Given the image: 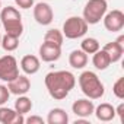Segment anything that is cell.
<instances>
[{
	"label": "cell",
	"mask_w": 124,
	"mask_h": 124,
	"mask_svg": "<svg viewBox=\"0 0 124 124\" xmlns=\"http://www.w3.org/2000/svg\"><path fill=\"white\" fill-rule=\"evenodd\" d=\"M25 123H28V124H44V120L38 115H31V117L25 118Z\"/></svg>",
	"instance_id": "26"
},
{
	"label": "cell",
	"mask_w": 124,
	"mask_h": 124,
	"mask_svg": "<svg viewBox=\"0 0 124 124\" xmlns=\"http://www.w3.org/2000/svg\"><path fill=\"white\" fill-rule=\"evenodd\" d=\"M0 10H2V0H0Z\"/></svg>",
	"instance_id": "28"
},
{
	"label": "cell",
	"mask_w": 124,
	"mask_h": 124,
	"mask_svg": "<svg viewBox=\"0 0 124 124\" xmlns=\"http://www.w3.org/2000/svg\"><path fill=\"white\" fill-rule=\"evenodd\" d=\"M0 47H2L5 51H8V53H12V51H15V50L19 47V38L6 34L5 37H2V42H0Z\"/></svg>",
	"instance_id": "20"
},
{
	"label": "cell",
	"mask_w": 124,
	"mask_h": 124,
	"mask_svg": "<svg viewBox=\"0 0 124 124\" xmlns=\"http://www.w3.org/2000/svg\"><path fill=\"white\" fill-rule=\"evenodd\" d=\"M31 109H32V101H31V98H28L25 95H19V98L15 101V111L19 112V114H22V115H25Z\"/></svg>",
	"instance_id": "19"
},
{
	"label": "cell",
	"mask_w": 124,
	"mask_h": 124,
	"mask_svg": "<svg viewBox=\"0 0 124 124\" xmlns=\"http://www.w3.org/2000/svg\"><path fill=\"white\" fill-rule=\"evenodd\" d=\"M102 50L108 54L111 63H117V61H120L121 57H123V53H124V35H120L115 41L105 44Z\"/></svg>",
	"instance_id": "9"
},
{
	"label": "cell",
	"mask_w": 124,
	"mask_h": 124,
	"mask_svg": "<svg viewBox=\"0 0 124 124\" xmlns=\"http://www.w3.org/2000/svg\"><path fill=\"white\" fill-rule=\"evenodd\" d=\"M0 42H2V35H0Z\"/></svg>",
	"instance_id": "29"
},
{
	"label": "cell",
	"mask_w": 124,
	"mask_h": 124,
	"mask_svg": "<svg viewBox=\"0 0 124 124\" xmlns=\"http://www.w3.org/2000/svg\"><path fill=\"white\" fill-rule=\"evenodd\" d=\"M93 114L96 115V118L99 121H104V123H108V121H112L115 118V108L108 104V102H104V104H99L95 109H93Z\"/></svg>",
	"instance_id": "15"
},
{
	"label": "cell",
	"mask_w": 124,
	"mask_h": 124,
	"mask_svg": "<svg viewBox=\"0 0 124 124\" xmlns=\"http://www.w3.org/2000/svg\"><path fill=\"white\" fill-rule=\"evenodd\" d=\"M80 50L85 51L86 54H93L99 50V42L96 38H85L82 42H80Z\"/></svg>",
	"instance_id": "22"
},
{
	"label": "cell",
	"mask_w": 124,
	"mask_h": 124,
	"mask_svg": "<svg viewBox=\"0 0 124 124\" xmlns=\"http://www.w3.org/2000/svg\"><path fill=\"white\" fill-rule=\"evenodd\" d=\"M115 115H118V117H120V121L124 123V104H123V102L115 108Z\"/></svg>",
	"instance_id": "27"
},
{
	"label": "cell",
	"mask_w": 124,
	"mask_h": 124,
	"mask_svg": "<svg viewBox=\"0 0 124 124\" xmlns=\"http://www.w3.org/2000/svg\"><path fill=\"white\" fill-rule=\"evenodd\" d=\"M93 109H95V105H93V102L89 99V98H83V99H78V101H75L73 102V105H72V111H73V114H76L78 117H80V118H88V117H91L92 114H93Z\"/></svg>",
	"instance_id": "12"
},
{
	"label": "cell",
	"mask_w": 124,
	"mask_h": 124,
	"mask_svg": "<svg viewBox=\"0 0 124 124\" xmlns=\"http://www.w3.org/2000/svg\"><path fill=\"white\" fill-rule=\"evenodd\" d=\"M63 39H64V35L61 31L58 29H48L44 35V41L45 42H51V44H57V45H63Z\"/></svg>",
	"instance_id": "21"
},
{
	"label": "cell",
	"mask_w": 124,
	"mask_h": 124,
	"mask_svg": "<svg viewBox=\"0 0 124 124\" xmlns=\"http://www.w3.org/2000/svg\"><path fill=\"white\" fill-rule=\"evenodd\" d=\"M61 57V47L57 44H51V42H42L39 47V58L42 61L51 63V61H57Z\"/></svg>",
	"instance_id": "10"
},
{
	"label": "cell",
	"mask_w": 124,
	"mask_h": 124,
	"mask_svg": "<svg viewBox=\"0 0 124 124\" xmlns=\"http://www.w3.org/2000/svg\"><path fill=\"white\" fill-rule=\"evenodd\" d=\"M9 96H10V92L8 89V86L5 85H0V105H3L9 101Z\"/></svg>",
	"instance_id": "24"
},
{
	"label": "cell",
	"mask_w": 124,
	"mask_h": 124,
	"mask_svg": "<svg viewBox=\"0 0 124 124\" xmlns=\"http://www.w3.org/2000/svg\"><path fill=\"white\" fill-rule=\"evenodd\" d=\"M107 10V0H88V3L83 8V19L86 21L88 25H96L102 21Z\"/></svg>",
	"instance_id": "4"
},
{
	"label": "cell",
	"mask_w": 124,
	"mask_h": 124,
	"mask_svg": "<svg viewBox=\"0 0 124 124\" xmlns=\"http://www.w3.org/2000/svg\"><path fill=\"white\" fill-rule=\"evenodd\" d=\"M69 64L73 69H83L88 64V54L82 50H73L69 54Z\"/></svg>",
	"instance_id": "16"
},
{
	"label": "cell",
	"mask_w": 124,
	"mask_h": 124,
	"mask_svg": "<svg viewBox=\"0 0 124 124\" xmlns=\"http://www.w3.org/2000/svg\"><path fill=\"white\" fill-rule=\"evenodd\" d=\"M41 67L39 58L34 54H28L25 57H22L21 60V69L23 70L25 75H35Z\"/></svg>",
	"instance_id": "14"
},
{
	"label": "cell",
	"mask_w": 124,
	"mask_h": 124,
	"mask_svg": "<svg viewBox=\"0 0 124 124\" xmlns=\"http://www.w3.org/2000/svg\"><path fill=\"white\" fill-rule=\"evenodd\" d=\"M88 32V23L80 16H70L63 23V35L69 39L82 38Z\"/></svg>",
	"instance_id": "5"
},
{
	"label": "cell",
	"mask_w": 124,
	"mask_h": 124,
	"mask_svg": "<svg viewBox=\"0 0 124 124\" xmlns=\"http://www.w3.org/2000/svg\"><path fill=\"white\" fill-rule=\"evenodd\" d=\"M79 86H80V91L89 99H101L105 93L104 83L101 82L98 75L91 70H86L79 76Z\"/></svg>",
	"instance_id": "2"
},
{
	"label": "cell",
	"mask_w": 124,
	"mask_h": 124,
	"mask_svg": "<svg viewBox=\"0 0 124 124\" xmlns=\"http://www.w3.org/2000/svg\"><path fill=\"white\" fill-rule=\"evenodd\" d=\"M104 26L109 32H118L124 28V13L118 9H114L111 12H107L102 18Z\"/></svg>",
	"instance_id": "7"
},
{
	"label": "cell",
	"mask_w": 124,
	"mask_h": 124,
	"mask_svg": "<svg viewBox=\"0 0 124 124\" xmlns=\"http://www.w3.org/2000/svg\"><path fill=\"white\" fill-rule=\"evenodd\" d=\"M45 86L51 98L55 101L64 99L70 91L76 85V78L72 72L67 70H58V72H50L45 75Z\"/></svg>",
	"instance_id": "1"
},
{
	"label": "cell",
	"mask_w": 124,
	"mask_h": 124,
	"mask_svg": "<svg viewBox=\"0 0 124 124\" xmlns=\"http://www.w3.org/2000/svg\"><path fill=\"white\" fill-rule=\"evenodd\" d=\"M0 123L2 124H23L25 118L22 114L16 112L15 109L0 105Z\"/></svg>",
	"instance_id": "13"
},
{
	"label": "cell",
	"mask_w": 124,
	"mask_h": 124,
	"mask_svg": "<svg viewBox=\"0 0 124 124\" xmlns=\"http://www.w3.org/2000/svg\"><path fill=\"white\" fill-rule=\"evenodd\" d=\"M15 3L21 9H31L34 6V0H15Z\"/></svg>",
	"instance_id": "25"
},
{
	"label": "cell",
	"mask_w": 124,
	"mask_h": 124,
	"mask_svg": "<svg viewBox=\"0 0 124 124\" xmlns=\"http://www.w3.org/2000/svg\"><path fill=\"white\" fill-rule=\"evenodd\" d=\"M34 19L37 21V23L42 25V26H47L53 22L54 19V12L51 9V6L48 3H37L34 6Z\"/></svg>",
	"instance_id": "8"
},
{
	"label": "cell",
	"mask_w": 124,
	"mask_h": 124,
	"mask_svg": "<svg viewBox=\"0 0 124 124\" xmlns=\"http://www.w3.org/2000/svg\"><path fill=\"white\" fill-rule=\"evenodd\" d=\"M47 123L48 124H67L69 115L63 108H53L47 115Z\"/></svg>",
	"instance_id": "17"
},
{
	"label": "cell",
	"mask_w": 124,
	"mask_h": 124,
	"mask_svg": "<svg viewBox=\"0 0 124 124\" xmlns=\"http://www.w3.org/2000/svg\"><path fill=\"white\" fill-rule=\"evenodd\" d=\"M16 76H19V66L16 58L10 54L0 57V80L10 82Z\"/></svg>",
	"instance_id": "6"
},
{
	"label": "cell",
	"mask_w": 124,
	"mask_h": 124,
	"mask_svg": "<svg viewBox=\"0 0 124 124\" xmlns=\"http://www.w3.org/2000/svg\"><path fill=\"white\" fill-rule=\"evenodd\" d=\"M0 21L6 31V34L13 35V37H21L23 32V25H22V16L19 10L13 6H6L0 10Z\"/></svg>",
	"instance_id": "3"
},
{
	"label": "cell",
	"mask_w": 124,
	"mask_h": 124,
	"mask_svg": "<svg viewBox=\"0 0 124 124\" xmlns=\"http://www.w3.org/2000/svg\"><path fill=\"white\" fill-rule=\"evenodd\" d=\"M8 89H9L10 93L18 95V96H19V95H25V93H28L29 89H31V80H29V78H26L25 75H19V76H16L13 80L8 82Z\"/></svg>",
	"instance_id": "11"
},
{
	"label": "cell",
	"mask_w": 124,
	"mask_h": 124,
	"mask_svg": "<svg viewBox=\"0 0 124 124\" xmlns=\"http://www.w3.org/2000/svg\"><path fill=\"white\" fill-rule=\"evenodd\" d=\"M112 92L118 99H124V78H120L112 85Z\"/></svg>",
	"instance_id": "23"
},
{
	"label": "cell",
	"mask_w": 124,
	"mask_h": 124,
	"mask_svg": "<svg viewBox=\"0 0 124 124\" xmlns=\"http://www.w3.org/2000/svg\"><path fill=\"white\" fill-rule=\"evenodd\" d=\"M92 63H93L95 69H98V70H105V69H108V66L111 64V60H109L108 54H107L104 50L99 48L96 53H93Z\"/></svg>",
	"instance_id": "18"
}]
</instances>
